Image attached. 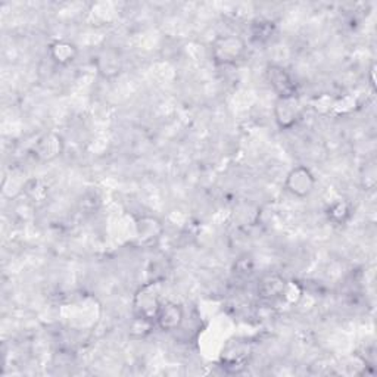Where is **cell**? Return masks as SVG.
Instances as JSON below:
<instances>
[{
	"instance_id": "6da1fadb",
	"label": "cell",
	"mask_w": 377,
	"mask_h": 377,
	"mask_svg": "<svg viewBox=\"0 0 377 377\" xmlns=\"http://www.w3.org/2000/svg\"><path fill=\"white\" fill-rule=\"evenodd\" d=\"M246 54V41L236 34L217 37L211 44V56L218 65H233Z\"/></svg>"
},
{
	"instance_id": "7a4b0ae2",
	"label": "cell",
	"mask_w": 377,
	"mask_h": 377,
	"mask_svg": "<svg viewBox=\"0 0 377 377\" xmlns=\"http://www.w3.org/2000/svg\"><path fill=\"white\" fill-rule=\"evenodd\" d=\"M159 281H151L141 286L133 299V310L136 317L154 320L162 303L159 298Z\"/></svg>"
},
{
	"instance_id": "3957f363",
	"label": "cell",
	"mask_w": 377,
	"mask_h": 377,
	"mask_svg": "<svg viewBox=\"0 0 377 377\" xmlns=\"http://www.w3.org/2000/svg\"><path fill=\"white\" fill-rule=\"evenodd\" d=\"M316 184H317L316 176L308 167H305V165H296V167H293L288 173L285 180L286 191L292 196L299 199L308 198L314 192Z\"/></svg>"
},
{
	"instance_id": "277c9868",
	"label": "cell",
	"mask_w": 377,
	"mask_h": 377,
	"mask_svg": "<svg viewBox=\"0 0 377 377\" xmlns=\"http://www.w3.org/2000/svg\"><path fill=\"white\" fill-rule=\"evenodd\" d=\"M302 112H303V106L298 94H293V96L277 98L274 105V116L277 126L281 130L292 129L301 120Z\"/></svg>"
},
{
	"instance_id": "5b68a950",
	"label": "cell",
	"mask_w": 377,
	"mask_h": 377,
	"mask_svg": "<svg viewBox=\"0 0 377 377\" xmlns=\"http://www.w3.org/2000/svg\"><path fill=\"white\" fill-rule=\"evenodd\" d=\"M266 77L273 90L277 93V98L293 96L298 94V86L293 77L288 73L286 68L280 65H268L266 71Z\"/></svg>"
},
{
	"instance_id": "8992f818",
	"label": "cell",
	"mask_w": 377,
	"mask_h": 377,
	"mask_svg": "<svg viewBox=\"0 0 377 377\" xmlns=\"http://www.w3.org/2000/svg\"><path fill=\"white\" fill-rule=\"evenodd\" d=\"M184 321V310L177 302L165 301L161 303L155 317V324L162 332H174Z\"/></svg>"
},
{
	"instance_id": "52a82bcc",
	"label": "cell",
	"mask_w": 377,
	"mask_h": 377,
	"mask_svg": "<svg viewBox=\"0 0 377 377\" xmlns=\"http://www.w3.org/2000/svg\"><path fill=\"white\" fill-rule=\"evenodd\" d=\"M65 148L64 144V139L61 134L58 133H46L43 134L34 145V155L37 159L43 161V162H49L56 159L58 156L62 155Z\"/></svg>"
},
{
	"instance_id": "ba28073f",
	"label": "cell",
	"mask_w": 377,
	"mask_h": 377,
	"mask_svg": "<svg viewBox=\"0 0 377 377\" xmlns=\"http://www.w3.org/2000/svg\"><path fill=\"white\" fill-rule=\"evenodd\" d=\"M288 280L278 274H267L258 283V295L264 301H281Z\"/></svg>"
},
{
	"instance_id": "9c48e42d",
	"label": "cell",
	"mask_w": 377,
	"mask_h": 377,
	"mask_svg": "<svg viewBox=\"0 0 377 377\" xmlns=\"http://www.w3.org/2000/svg\"><path fill=\"white\" fill-rule=\"evenodd\" d=\"M47 55L59 66H68L79 56V49L74 43L68 40H55L47 47Z\"/></svg>"
},
{
	"instance_id": "30bf717a",
	"label": "cell",
	"mask_w": 377,
	"mask_h": 377,
	"mask_svg": "<svg viewBox=\"0 0 377 377\" xmlns=\"http://www.w3.org/2000/svg\"><path fill=\"white\" fill-rule=\"evenodd\" d=\"M137 239L144 243H152L154 241L159 239L162 233V224L154 217H141L137 221Z\"/></svg>"
},
{
	"instance_id": "8fae6325",
	"label": "cell",
	"mask_w": 377,
	"mask_h": 377,
	"mask_svg": "<svg viewBox=\"0 0 377 377\" xmlns=\"http://www.w3.org/2000/svg\"><path fill=\"white\" fill-rule=\"evenodd\" d=\"M352 216V206L348 201L339 199L335 201L332 205L327 208V218L333 224H345Z\"/></svg>"
},
{
	"instance_id": "7c38bea8",
	"label": "cell",
	"mask_w": 377,
	"mask_h": 377,
	"mask_svg": "<svg viewBox=\"0 0 377 377\" xmlns=\"http://www.w3.org/2000/svg\"><path fill=\"white\" fill-rule=\"evenodd\" d=\"M24 192H26L30 202L39 205L43 203L47 199V196H49V187L39 179H31L26 183V186H24Z\"/></svg>"
},
{
	"instance_id": "4fadbf2b",
	"label": "cell",
	"mask_w": 377,
	"mask_h": 377,
	"mask_svg": "<svg viewBox=\"0 0 377 377\" xmlns=\"http://www.w3.org/2000/svg\"><path fill=\"white\" fill-rule=\"evenodd\" d=\"M155 321L154 320H148V318H141V317H136L130 324V335L133 338H146L155 327Z\"/></svg>"
},
{
	"instance_id": "5bb4252c",
	"label": "cell",
	"mask_w": 377,
	"mask_h": 377,
	"mask_svg": "<svg viewBox=\"0 0 377 377\" xmlns=\"http://www.w3.org/2000/svg\"><path fill=\"white\" fill-rule=\"evenodd\" d=\"M251 33H252V40L258 43H264L273 36L274 24L270 21H256L251 29Z\"/></svg>"
},
{
	"instance_id": "9a60e30c",
	"label": "cell",
	"mask_w": 377,
	"mask_h": 377,
	"mask_svg": "<svg viewBox=\"0 0 377 377\" xmlns=\"http://www.w3.org/2000/svg\"><path fill=\"white\" fill-rule=\"evenodd\" d=\"M302 296V288L298 285V281L288 280V285L285 289V293H283L281 301H286L288 303H296Z\"/></svg>"
}]
</instances>
